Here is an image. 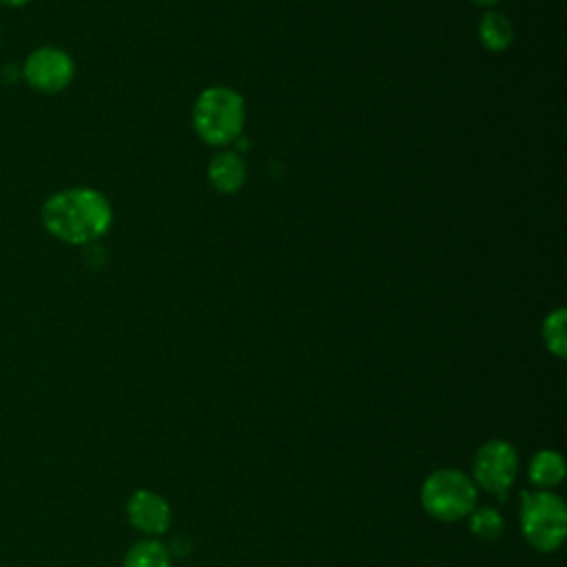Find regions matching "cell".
<instances>
[{"instance_id": "14", "label": "cell", "mask_w": 567, "mask_h": 567, "mask_svg": "<svg viewBox=\"0 0 567 567\" xmlns=\"http://www.w3.org/2000/svg\"><path fill=\"white\" fill-rule=\"evenodd\" d=\"M31 0H0V4H4V7H9V9H20V7H24V4H29Z\"/></svg>"}, {"instance_id": "9", "label": "cell", "mask_w": 567, "mask_h": 567, "mask_svg": "<svg viewBox=\"0 0 567 567\" xmlns=\"http://www.w3.org/2000/svg\"><path fill=\"white\" fill-rule=\"evenodd\" d=\"M565 476V461L563 454L556 450H538L529 461V481L536 487L551 489Z\"/></svg>"}, {"instance_id": "13", "label": "cell", "mask_w": 567, "mask_h": 567, "mask_svg": "<svg viewBox=\"0 0 567 567\" xmlns=\"http://www.w3.org/2000/svg\"><path fill=\"white\" fill-rule=\"evenodd\" d=\"M543 341L545 348L556 354V357H565L567 352V334H565V308H556L554 312H549L545 317L543 323Z\"/></svg>"}, {"instance_id": "10", "label": "cell", "mask_w": 567, "mask_h": 567, "mask_svg": "<svg viewBox=\"0 0 567 567\" xmlns=\"http://www.w3.org/2000/svg\"><path fill=\"white\" fill-rule=\"evenodd\" d=\"M478 38L489 51H505L514 40V27L507 16L498 11H487L478 22Z\"/></svg>"}, {"instance_id": "3", "label": "cell", "mask_w": 567, "mask_h": 567, "mask_svg": "<svg viewBox=\"0 0 567 567\" xmlns=\"http://www.w3.org/2000/svg\"><path fill=\"white\" fill-rule=\"evenodd\" d=\"M520 532L538 551H556L567 534V507L549 489L525 492L520 498Z\"/></svg>"}, {"instance_id": "12", "label": "cell", "mask_w": 567, "mask_h": 567, "mask_svg": "<svg viewBox=\"0 0 567 567\" xmlns=\"http://www.w3.org/2000/svg\"><path fill=\"white\" fill-rule=\"evenodd\" d=\"M505 520L492 507H474L470 514V529L481 540H494L503 534Z\"/></svg>"}, {"instance_id": "6", "label": "cell", "mask_w": 567, "mask_h": 567, "mask_svg": "<svg viewBox=\"0 0 567 567\" xmlns=\"http://www.w3.org/2000/svg\"><path fill=\"white\" fill-rule=\"evenodd\" d=\"M518 472V454L512 443L503 439L485 441L474 454L472 481L489 494H505Z\"/></svg>"}, {"instance_id": "1", "label": "cell", "mask_w": 567, "mask_h": 567, "mask_svg": "<svg viewBox=\"0 0 567 567\" xmlns=\"http://www.w3.org/2000/svg\"><path fill=\"white\" fill-rule=\"evenodd\" d=\"M40 217L44 230L58 241L84 246L100 239L111 228L113 208L100 190L73 186L47 197Z\"/></svg>"}, {"instance_id": "8", "label": "cell", "mask_w": 567, "mask_h": 567, "mask_svg": "<svg viewBox=\"0 0 567 567\" xmlns=\"http://www.w3.org/2000/svg\"><path fill=\"white\" fill-rule=\"evenodd\" d=\"M208 182L215 190L230 195L237 193L246 182V164L233 151L217 153L208 164Z\"/></svg>"}, {"instance_id": "16", "label": "cell", "mask_w": 567, "mask_h": 567, "mask_svg": "<svg viewBox=\"0 0 567 567\" xmlns=\"http://www.w3.org/2000/svg\"><path fill=\"white\" fill-rule=\"evenodd\" d=\"M0 44H2V35H0Z\"/></svg>"}, {"instance_id": "11", "label": "cell", "mask_w": 567, "mask_h": 567, "mask_svg": "<svg viewBox=\"0 0 567 567\" xmlns=\"http://www.w3.org/2000/svg\"><path fill=\"white\" fill-rule=\"evenodd\" d=\"M122 567H171V556L159 540L144 538L126 551Z\"/></svg>"}, {"instance_id": "2", "label": "cell", "mask_w": 567, "mask_h": 567, "mask_svg": "<svg viewBox=\"0 0 567 567\" xmlns=\"http://www.w3.org/2000/svg\"><path fill=\"white\" fill-rule=\"evenodd\" d=\"M195 133L213 146L230 144L244 128V100L228 86H210L193 106Z\"/></svg>"}, {"instance_id": "5", "label": "cell", "mask_w": 567, "mask_h": 567, "mask_svg": "<svg viewBox=\"0 0 567 567\" xmlns=\"http://www.w3.org/2000/svg\"><path fill=\"white\" fill-rule=\"evenodd\" d=\"M20 73H22V80L33 91L44 93V95H53V93L64 91L73 82L75 62L64 49L44 44V47L33 49L24 58V62L20 66Z\"/></svg>"}, {"instance_id": "15", "label": "cell", "mask_w": 567, "mask_h": 567, "mask_svg": "<svg viewBox=\"0 0 567 567\" xmlns=\"http://www.w3.org/2000/svg\"><path fill=\"white\" fill-rule=\"evenodd\" d=\"M470 2H474V4H478V7H492V4H496L498 0H470Z\"/></svg>"}, {"instance_id": "7", "label": "cell", "mask_w": 567, "mask_h": 567, "mask_svg": "<svg viewBox=\"0 0 567 567\" xmlns=\"http://www.w3.org/2000/svg\"><path fill=\"white\" fill-rule=\"evenodd\" d=\"M128 523L144 536H162L171 527V505L153 489H137L126 503Z\"/></svg>"}, {"instance_id": "4", "label": "cell", "mask_w": 567, "mask_h": 567, "mask_svg": "<svg viewBox=\"0 0 567 567\" xmlns=\"http://www.w3.org/2000/svg\"><path fill=\"white\" fill-rule=\"evenodd\" d=\"M476 496L474 481L454 467L432 472L421 485L423 509L441 523H456L470 516L476 507Z\"/></svg>"}]
</instances>
